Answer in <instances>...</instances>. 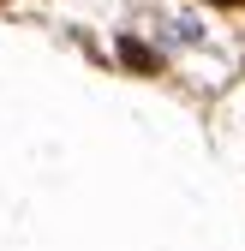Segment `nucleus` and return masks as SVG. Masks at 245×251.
<instances>
[{"mask_svg": "<svg viewBox=\"0 0 245 251\" xmlns=\"http://www.w3.org/2000/svg\"><path fill=\"white\" fill-rule=\"evenodd\" d=\"M216 6H245V0H216Z\"/></svg>", "mask_w": 245, "mask_h": 251, "instance_id": "f03ea898", "label": "nucleus"}, {"mask_svg": "<svg viewBox=\"0 0 245 251\" xmlns=\"http://www.w3.org/2000/svg\"><path fill=\"white\" fill-rule=\"evenodd\" d=\"M120 60H126V66H138V72H162V60H156V54H149L144 42H132V36H126V42H120Z\"/></svg>", "mask_w": 245, "mask_h": 251, "instance_id": "f257e3e1", "label": "nucleus"}]
</instances>
